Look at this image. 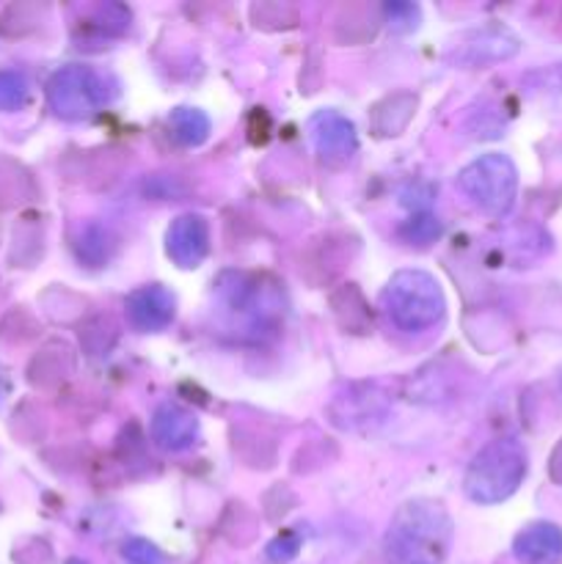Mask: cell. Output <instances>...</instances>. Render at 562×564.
<instances>
[{
	"mask_svg": "<svg viewBox=\"0 0 562 564\" xmlns=\"http://www.w3.org/2000/svg\"><path fill=\"white\" fill-rule=\"evenodd\" d=\"M116 97V86L108 75L94 66L69 64L61 66L47 83V102L58 119L86 121L97 116L110 99Z\"/></svg>",
	"mask_w": 562,
	"mask_h": 564,
	"instance_id": "cell-4",
	"label": "cell"
},
{
	"mask_svg": "<svg viewBox=\"0 0 562 564\" xmlns=\"http://www.w3.org/2000/svg\"><path fill=\"white\" fill-rule=\"evenodd\" d=\"M512 554L521 564H554L562 560V529L556 523H529L512 540Z\"/></svg>",
	"mask_w": 562,
	"mask_h": 564,
	"instance_id": "cell-11",
	"label": "cell"
},
{
	"mask_svg": "<svg viewBox=\"0 0 562 564\" xmlns=\"http://www.w3.org/2000/svg\"><path fill=\"white\" fill-rule=\"evenodd\" d=\"M380 308L400 330L422 334L444 319L446 297L435 275L424 270H400L380 292Z\"/></svg>",
	"mask_w": 562,
	"mask_h": 564,
	"instance_id": "cell-3",
	"label": "cell"
},
{
	"mask_svg": "<svg viewBox=\"0 0 562 564\" xmlns=\"http://www.w3.org/2000/svg\"><path fill=\"white\" fill-rule=\"evenodd\" d=\"M66 564H88V562H83V560H69Z\"/></svg>",
	"mask_w": 562,
	"mask_h": 564,
	"instance_id": "cell-20",
	"label": "cell"
},
{
	"mask_svg": "<svg viewBox=\"0 0 562 564\" xmlns=\"http://www.w3.org/2000/svg\"><path fill=\"white\" fill-rule=\"evenodd\" d=\"M309 141H312L317 158L331 169H342L358 152L356 124L339 110H317L309 119Z\"/></svg>",
	"mask_w": 562,
	"mask_h": 564,
	"instance_id": "cell-7",
	"label": "cell"
},
{
	"mask_svg": "<svg viewBox=\"0 0 562 564\" xmlns=\"http://www.w3.org/2000/svg\"><path fill=\"white\" fill-rule=\"evenodd\" d=\"M463 196L490 218H505L518 196V171L507 154H479L457 174Z\"/></svg>",
	"mask_w": 562,
	"mask_h": 564,
	"instance_id": "cell-5",
	"label": "cell"
},
{
	"mask_svg": "<svg viewBox=\"0 0 562 564\" xmlns=\"http://www.w3.org/2000/svg\"><path fill=\"white\" fill-rule=\"evenodd\" d=\"M121 560L125 564H169L163 551L143 538L127 540L125 549H121Z\"/></svg>",
	"mask_w": 562,
	"mask_h": 564,
	"instance_id": "cell-16",
	"label": "cell"
},
{
	"mask_svg": "<svg viewBox=\"0 0 562 564\" xmlns=\"http://www.w3.org/2000/svg\"><path fill=\"white\" fill-rule=\"evenodd\" d=\"M165 253L182 270H193L209 253V224L204 215H180L165 231Z\"/></svg>",
	"mask_w": 562,
	"mask_h": 564,
	"instance_id": "cell-8",
	"label": "cell"
},
{
	"mask_svg": "<svg viewBox=\"0 0 562 564\" xmlns=\"http://www.w3.org/2000/svg\"><path fill=\"white\" fill-rule=\"evenodd\" d=\"M521 42L516 33L505 25H485L477 31H468L457 36L446 58L463 69H479V66L499 64V61L512 58L518 53Z\"/></svg>",
	"mask_w": 562,
	"mask_h": 564,
	"instance_id": "cell-6",
	"label": "cell"
},
{
	"mask_svg": "<svg viewBox=\"0 0 562 564\" xmlns=\"http://www.w3.org/2000/svg\"><path fill=\"white\" fill-rule=\"evenodd\" d=\"M383 402H380L378 394H372L369 386H361V389H350L345 397H336L334 405H331V422L336 427L356 430L369 424L372 419L383 416Z\"/></svg>",
	"mask_w": 562,
	"mask_h": 564,
	"instance_id": "cell-12",
	"label": "cell"
},
{
	"mask_svg": "<svg viewBox=\"0 0 562 564\" xmlns=\"http://www.w3.org/2000/svg\"><path fill=\"white\" fill-rule=\"evenodd\" d=\"M298 549H301V538L292 532L281 534V538H275L273 543L268 545V551H264V556H268L270 562L281 564V562H290L292 556L298 554Z\"/></svg>",
	"mask_w": 562,
	"mask_h": 564,
	"instance_id": "cell-18",
	"label": "cell"
},
{
	"mask_svg": "<svg viewBox=\"0 0 562 564\" xmlns=\"http://www.w3.org/2000/svg\"><path fill=\"white\" fill-rule=\"evenodd\" d=\"M6 391H9V378H6V372L0 369V400L6 397Z\"/></svg>",
	"mask_w": 562,
	"mask_h": 564,
	"instance_id": "cell-19",
	"label": "cell"
},
{
	"mask_svg": "<svg viewBox=\"0 0 562 564\" xmlns=\"http://www.w3.org/2000/svg\"><path fill=\"white\" fill-rule=\"evenodd\" d=\"M31 99V83L22 72L17 69H0V110L14 113L22 110Z\"/></svg>",
	"mask_w": 562,
	"mask_h": 564,
	"instance_id": "cell-14",
	"label": "cell"
},
{
	"mask_svg": "<svg viewBox=\"0 0 562 564\" xmlns=\"http://www.w3.org/2000/svg\"><path fill=\"white\" fill-rule=\"evenodd\" d=\"M529 471V457L521 441L496 438L468 463L463 490L474 505H501L521 488Z\"/></svg>",
	"mask_w": 562,
	"mask_h": 564,
	"instance_id": "cell-2",
	"label": "cell"
},
{
	"mask_svg": "<svg viewBox=\"0 0 562 564\" xmlns=\"http://www.w3.org/2000/svg\"><path fill=\"white\" fill-rule=\"evenodd\" d=\"M455 527L441 501L411 499L395 512L383 538L389 564H444Z\"/></svg>",
	"mask_w": 562,
	"mask_h": 564,
	"instance_id": "cell-1",
	"label": "cell"
},
{
	"mask_svg": "<svg viewBox=\"0 0 562 564\" xmlns=\"http://www.w3.org/2000/svg\"><path fill=\"white\" fill-rule=\"evenodd\" d=\"M386 17H389V25L400 33L413 31L419 25V9L413 3H389Z\"/></svg>",
	"mask_w": 562,
	"mask_h": 564,
	"instance_id": "cell-17",
	"label": "cell"
},
{
	"mask_svg": "<svg viewBox=\"0 0 562 564\" xmlns=\"http://www.w3.org/2000/svg\"><path fill=\"white\" fill-rule=\"evenodd\" d=\"M169 130L182 147H202L209 138L213 121L198 108H174L169 113Z\"/></svg>",
	"mask_w": 562,
	"mask_h": 564,
	"instance_id": "cell-13",
	"label": "cell"
},
{
	"mask_svg": "<svg viewBox=\"0 0 562 564\" xmlns=\"http://www.w3.org/2000/svg\"><path fill=\"white\" fill-rule=\"evenodd\" d=\"M149 433H152L154 446H160L163 452H185L196 444L202 427H198L196 413L187 411L185 405H180V402H163L152 413Z\"/></svg>",
	"mask_w": 562,
	"mask_h": 564,
	"instance_id": "cell-10",
	"label": "cell"
},
{
	"mask_svg": "<svg viewBox=\"0 0 562 564\" xmlns=\"http://www.w3.org/2000/svg\"><path fill=\"white\" fill-rule=\"evenodd\" d=\"M114 237L105 226H88L80 235V242H77V251H80V259L91 264H102L110 259V251H114Z\"/></svg>",
	"mask_w": 562,
	"mask_h": 564,
	"instance_id": "cell-15",
	"label": "cell"
},
{
	"mask_svg": "<svg viewBox=\"0 0 562 564\" xmlns=\"http://www.w3.org/2000/svg\"><path fill=\"white\" fill-rule=\"evenodd\" d=\"M127 319L141 334H160L176 317V297L163 284H147L130 292L125 303Z\"/></svg>",
	"mask_w": 562,
	"mask_h": 564,
	"instance_id": "cell-9",
	"label": "cell"
}]
</instances>
